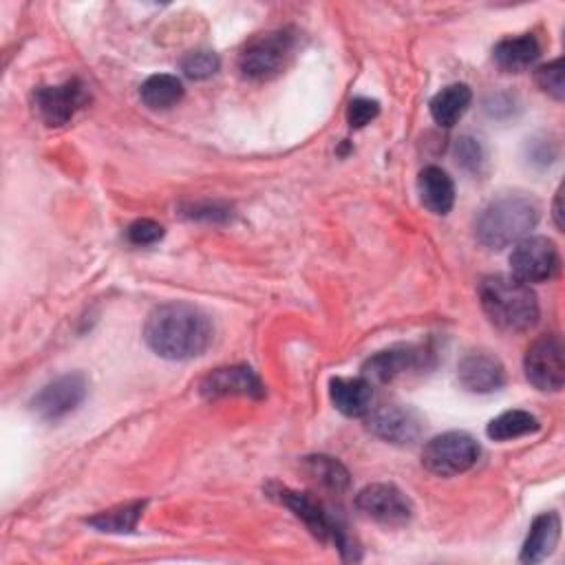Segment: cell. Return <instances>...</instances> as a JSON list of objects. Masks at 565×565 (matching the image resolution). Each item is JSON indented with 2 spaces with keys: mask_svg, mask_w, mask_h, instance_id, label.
I'll return each mask as SVG.
<instances>
[{
  "mask_svg": "<svg viewBox=\"0 0 565 565\" xmlns=\"http://www.w3.org/2000/svg\"><path fill=\"white\" fill-rule=\"evenodd\" d=\"M296 51V31L276 29L254 38L238 55V71L247 79H271L280 75Z\"/></svg>",
  "mask_w": 565,
  "mask_h": 565,
  "instance_id": "4",
  "label": "cell"
},
{
  "mask_svg": "<svg viewBox=\"0 0 565 565\" xmlns=\"http://www.w3.org/2000/svg\"><path fill=\"white\" fill-rule=\"evenodd\" d=\"M369 430L384 441L404 446L419 439L424 433L422 415L404 404H384L369 411Z\"/></svg>",
  "mask_w": 565,
  "mask_h": 565,
  "instance_id": "12",
  "label": "cell"
},
{
  "mask_svg": "<svg viewBox=\"0 0 565 565\" xmlns=\"http://www.w3.org/2000/svg\"><path fill=\"white\" fill-rule=\"evenodd\" d=\"M377 113H380V104L375 99L355 97V99H351V104L347 108V121L351 128H362V126L371 124V119H375Z\"/></svg>",
  "mask_w": 565,
  "mask_h": 565,
  "instance_id": "28",
  "label": "cell"
},
{
  "mask_svg": "<svg viewBox=\"0 0 565 565\" xmlns=\"http://www.w3.org/2000/svg\"><path fill=\"white\" fill-rule=\"evenodd\" d=\"M88 102L86 86L79 79H68L60 86H42L33 93V104L46 126H64Z\"/></svg>",
  "mask_w": 565,
  "mask_h": 565,
  "instance_id": "11",
  "label": "cell"
},
{
  "mask_svg": "<svg viewBox=\"0 0 565 565\" xmlns=\"http://www.w3.org/2000/svg\"><path fill=\"white\" fill-rule=\"evenodd\" d=\"M203 397H227V395H243V397H252V399H260L265 395V386L258 380V375L243 364L236 366H223V369H214L212 373H207L201 380L199 386Z\"/></svg>",
  "mask_w": 565,
  "mask_h": 565,
  "instance_id": "14",
  "label": "cell"
},
{
  "mask_svg": "<svg viewBox=\"0 0 565 565\" xmlns=\"http://www.w3.org/2000/svg\"><path fill=\"white\" fill-rule=\"evenodd\" d=\"M558 534H561V521L556 512H543L539 514L527 532V539L523 543L521 550V563L534 565L541 563L543 558H547L556 543H558Z\"/></svg>",
  "mask_w": 565,
  "mask_h": 565,
  "instance_id": "17",
  "label": "cell"
},
{
  "mask_svg": "<svg viewBox=\"0 0 565 565\" xmlns=\"http://www.w3.org/2000/svg\"><path fill=\"white\" fill-rule=\"evenodd\" d=\"M455 159L463 170L479 172L486 161V152L477 139L466 135V137H459L455 143Z\"/></svg>",
  "mask_w": 565,
  "mask_h": 565,
  "instance_id": "27",
  "label": "cell"
},
{
  "mask_svg": "<svg viewBox=\"0 0 565 565\" xmlns=\"http://www.w3.org/2000/svg\"><path fill=\"white\" fill-rule=\"evenodd\" d=\"M126 236L132 245H152L163 236V227L152 218H139L128 225Z\"/></svg>",
  "mask_w": 565,
  "mask_h": 565,
  "instance_id": "29",
  "label": "cell"
},
{
  "mask_svg": "<svg viewBox=\"0 0 565 565\" xmlns=\"http://www.w3.org/2000/svg\"><path fill=\"white\" fill-rule=\"evenodd\" d=\"M512 276L523 282H543L556 276L561 267L558 249L547 236H525L510 254Z\"/></svg>",
  "mask_w": 565,
  "mask_h": 565,
  "instance_id": "8",
  "label": "cell"
},
{
  "mask_svg": "<svg viewBox=\"0 0 565 565\" xmlns=\"http://www.w3.org/2000/svg\"><path fill=\"white\" fill-rule=\"evenodd\" d=\"M271 497L278 499L282 505H287L309 530L313 536L318 539H333L335 545L340 547V552L347 556V550H351L349 541L344 539V532L340 530V525L331 519V514L327 512V508L309 492H298L285 486H276L271 490Z\"/></svg>",
  "mask_w": 565,
  "mask_h": 565,
  "instance_id": "7",
  "label": "cell"
},
{
  "mask_svg": "<svg viewBox=\"0 0 565 565\" xmlns=\"http://www.w3.org/2000/svg\"><path fill=\"white\" fill-rule=\"evenodd\" d=\"M362 516L382 525H404L413 516L411 499L393 483H371L355 497Z\"/></svg>",
  "mask_w": 565,
  "mask_h": 565,
  "instance_id": "10",
  "label": "cell"
},
{
  "mask_svg": "<svg viewBox=\"0 0 565 565\" xmlns=\"http://www.w3.org/2000/svg\"><path fill=\"white\" fill-rule=\"evenodd\" d=\"M141 102L152 108V110H168L177 106L183 97V82L177 75L168 73H157L150 75L141 88H139Z\"/></svg>",
  "mask_w": 565,
  "mask_h": 565,
  "instance_id": "21",
  "label": "cell"
},
{
  "mask_svg": "<svg viewBox=\"0 0 565 565\" xmlns=\"http://www.w3.org/2000/svg\"><path fill=\"white\" fill-rule=\"evenodd\" d=\"M329 395L333 406L347 417L369 415L373 402V386L366 377H331Z\"/></svg>",
  "mask_w": 565,
  "mask_h": 565,
  "instance_id": "16",
  "label": "cell"
},
{
  "mask_svg": "<svg viewBox=\"0 0 565 565\" xmlns=\"http://www.w3.org/2000/svg\"><path fill=\"white\" fill-rule=\"evenodd\" d=\"M523 371L539 391H561L565 382L563 342L554 333L539 335L525 351Z\"/></svg>",
  "mask_w": 565,
  "mask_h": 565,
  "instance_id": "6",
  "label": "cell"
},
{
  "mask_svg": "<svg viewBox=\"0 0 565 565\" xmlns=\"http://www.w3.org/2000/svg\"><path fill=\"white\" fill-rule=\"evenodd\" d=\"M143 508H146V501L124 503L86 519V523L97 527L99 532H132L137 521L141 519Z\"/></svg>",
  "mask_w": 565,
  "mask_h": 565,
  "instance_id": "22",
  "label": "cell"
},
{
  "mask_svg": "<svg viewBox=\"0 0 565 565\" xmlns=\"http://www.w3.org/2000/svg\"><path fill=\"white\" fill-rule=\"evenodd\" d=\"M459 384L470 393H492L499 391L505 382L503 364L490 353H468L457 364Z\"/></svg>",
  "mask_w": 565,
  "mask_h": 565,
  "instance_id": "15",
  "label": "cell"
},
{
  "mask_svg": "<svg viewBox=\"0 0 565 565\" xmlns=\"http://www.w3.org/2000/svg\"><path fill=\"white\" fill-rule=\"evenodd\" d=\"M554 223L558 230H563V212H561V190L556 192V199H554Z\"/></svg>",
  "mask_w": 565,
  "mask_h": 565,
  "instance_id": "30",
  "label": "cell"
},
{
  "mask_svg": "<svg viewBox=\"0 0 565 565\" xmlns=\"http://www.w3.org/2000/svg\"><path fill=\"white\" fill-rule=\"evenodd\" d=\"M305 470L309 477H313L320 486L333 490V492H342L349 488V472L347 468L327 455H313V457H305Z\"/></svg>",
  "mask_w": 565,
  "mask_h": 565,
  "instance_id": "24",
  "label": "cell"
},
{
  "mask_svg": "<svg viewBox=\"0 0 565 565\" xmlns=\"http://www.w3.org/2000/svg\"><path fill=\"white\" fill-rule=\"evenodd\" d=\"M419 196L433 214H448L455 203V183L446 170L428 166L419 172Z\"/></svg>",
  "mask_w": 565,
  "mask_h": 565,
  "instance_id": "19",
  "label": "cell"
},
{
  "mask_svg": "<svg viewBox=\"0 0 565 565\" xmlns=\"http://www.w3.org/2000/svg\"><path fill=\"white\" fill-rule=\"evenodd\" d=\"M539 223V205L527 194H501L486 203L475 218V236L488 249L516 245Z\"/></svg>",
  "mask_w": 565,
  "mask_h": 565,
  "instance_id": "2",
  "label": "cell"
},
{
  "mask_svg": "<svg viewBox=\"0 0 565 565\" xmlns=\"http://www.w3.org/2000/svg\"><path fill=\"white\" fill-rule=\"evenodd\" d=\"M146 344L166 360H192L212 342V322L194 305L163 302L143 324Z\"/></svg>",
  "mask_w": 565,
  "mask_h": 565,
  "instance_id": "1",
  "label": "cell"
},
{
  "mask_svg": "<svg viewBox=\"0 0 565 565\" xmlns=\"http://www.w3.org/2000/svg\"><path fill=\"white\" fill-rule=\"evenodd\" d=\"M218 55L212 51H194L181 60V71L190 79H207L218 71Z\"/></svg>",
  "mask_w": 565,
  "mask_h": 565,
  "instance_id": "25",
  "label": "cell"
},
{
  "mask_svg": "<svg viewBox=\"0 0 565 565\" xmlns=\"http://www.w3.org/2000/svg\"><path fill=\"white\" fill-rule=\"evenodd\" d=\"M472 93L466 84H448L430 99V115L439 126L450 128L468 110Z\"/></svg>",
  "mask_w": 565,
  "mask_h": 565,
  "instance_id": "20",
  "label": "cell"
},
{
  "mask_svg": "<svg viewBox=\"0 0 565 565\" xmlns=\"http://www.w3.org/2000/svg\"><path fill=\"white\" fill-rule=\"evenodd\" d=\"M479 444L463 430H450L433 437L422 450V463L437 477H455L470 470L479 459Z\"/></svg>",
  "mask_w": 565,
  "mask_h": 565,
  "instance_id": "5",
  "label": "cell"
},
{
  "mask_svg": "<svg viewBox=\"0 0 565 565\" xmlns=\"http://www.w3.org/2000/svg\"><path fill=\"white\" fill-rule=\"evenodd\" d=\"M539 430V419L527 411H505L488 424V437L497 441L523 437Z\"/></svg>",
  "mask_w": 565,
  "mask_h": 565,
  "instance_id": "23",
  "label": "cell"
},
{
  "mask_svg": "<svg viewBox=\"0 0 565 565\" xmlns=\"http://www.w3.org/2000/svg\"><path fill=\"white\" fill-rule=\"evenodd\" d=\"M479 300L488 320L501 331H527L539 320L536 294L514 276H486L479 282Z\"/></svg>",
  "mask_w": 565,
  "mask_h": 565,
  "instance_id": "3",
  "label": "cell"
},
{
  "mask_svg": "<svg viewBox=\"0 0 565 565\" xmlns=\"http://www.w3.org/2000/svg\"><path fill=\"white\" fill-rule=\"evenodd\" d=\"M88 384L82 373H64L44 384L31 399V411L46 422L62 419L73 413L86 397Z\"/></svg>",
  "mask_w": 565,
  "mask_h": 565,
  "instance_id": "9",
  "label": "cell"
},
{
  "mask_svg": "<svg viewBox=\"0 0 565 565\" xmlns=\"http://www.w3.org/2000/svg\"><path fill=\"white\" fill-rule=\"evenodd\" d=\"M428 351L415 344H397L384 351H377L362 364V377H366L371 384L373 382H391L399 377L402 373H408L413 369L426 366Z\"/></svg>",
  "mask_w": 565,
  "mask_h": 565,
  "instance_id": "13",
  "label": "cell"
},
{
  "mask_svg": "<svg viewBox=\"0 0 565 565\" xmlns=\"http://www.w3.org/2000/svg\"><path fill=\"white\" fill-rule=\"evenodd\" d=\"M541 55V44L532 33H523L516 38H505L492 49V57L499 68L508 73L525 71Z\"/></svg>",
  "mask_w": 565,
  "mask_h": 565,
  "instance_id": "18",
  "label": "cell"
},
{
  "mask_svg": "<svg viewBox=\"0 0 565 565\" xmlns=\"http://www.w3.org/2000/svg\"><path fill=\"white\" fill-rule=\"evenodd\" d=\"M536 86L547 93L550 97H554L556 102H561L565 97V79H563V60H554L547 62L543 66L536 68Z\"/></svg>",
  "mask_w": 565,
  "mask_h": 565,
  "instance_id": "26",
  "label": "cell"
}]
</instances>
